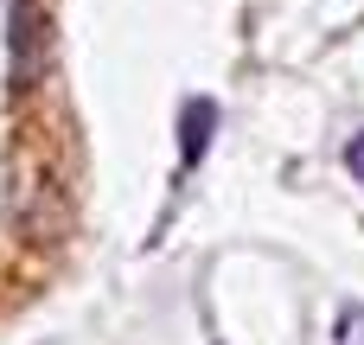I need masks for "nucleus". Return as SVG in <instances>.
I'll list each match as a JSON object with an SVG mask.
<instances>
[{"mask_svg":"<svg viewBox=\"0 0 364 345\" xmlns=\"http://www.w3.org/2000/svg\"><path fill=\"white\" fill-rule=\"evenodd\" d=\"M45 0H13L6 6V58H13V83H26L38 64H45Z\"/></svg>","mask_w":364,"mask_h":345,"instance_id":"f257e3e1","label":"nucleus"},{"mask_svg":"<svg viewBox=\"0 0 364 345\" xmlns=\"http://www.w3.org/2000/svg\"><path fill=\"white\" fill-rule=\"evenodd\" d=\"M339 345H364V307H346L339 314Z\"/></svg>","mask_w":364,"mask_h":345,"instance_id":"20e7f679","label":"nucleus"},{"mask_svg":"<svg viewBox=\"0 0 364 345\" xmlns=\"http://www.w3.org/2000/svg\"><path fill=\"white\" fill-rule=\"evenodd\" d=\"M339 160H346V173H352V179L364 186V128L352 134V141H346V147H339Z\"/></svg>","mask_w":364,"mask_h":345,"instance_id":"7ed1b4c3","label":"nucleus"},{"mask_svg":"<svg viewBox=\"0 0 364 345\" xmlns=\"http://www.w3.org/2000/svg\"><path fill=\"white\" fill-rule=\"evenodd\" d=\"M218 134V96H186L179 102V166H198Z\"/></svg>","mask_w":364,"mask_h":345,"instance_id":"f03ea898","label":"nucleus"}]
</instances>
